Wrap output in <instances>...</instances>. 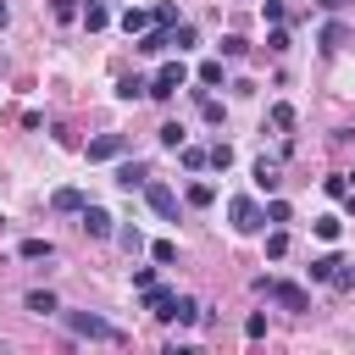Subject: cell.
Returning a JSON list of instances; mask_svg holds the SVG:
<instances>
[{"instance_id": "6da1fadb", "label": "cell", "mask_w": 355, "mask_h": 355, "mask_svg": "<svg viewBox=\"0 0 355 355\" xmlns=\"http://www.w3.org/2000/svg\"><path fill=\"white\" fill-rule=\"evenodd\" d=\"M67 327H72V338H89V344H122V338H128L122 327H111V322L94 316V311H67Z\"/></svg>"}, {"instance_id": "7a4b0ae2", "label": "cell", "mask_w": 355, "mask_h": 355, "mask_svg": "<svg viewBox=\"0 0 355 355\" xmlns=\"http://www.w3.org/2000/svg\"><path fill=\"white\" fill-rule=\"evenodd\" d=\"M183 83H189V67H183V61L172 55V61H161V72L150 78V100H172V94L183 89Z\"/></svg>"}, {"instance_id": "3957f363", "label": "cell", "mask_w": 355, "mask_h": 355, "mask_svg": "<svg viewBox=\"0 0 355 355\" xmlns=\"http://www.w3.org/2000/svg\"><path fill=\"white\" fill-rule=\"evenodd\" d=\"M227 222H233V233H255V227L266 222V211H261L250 194H239V200H227Z\"/></svg>"}, {"instance_id": "277c9868", "label": "cell", "mask_w": 355, "mask_h": 355, "mask_svg": "<svg viewBox=\"0 0 355 355\" xmlns=\"http://www.w3.org/2000/svg\"><path fill=\"white\" fill-rule=\"evenodd\" d=\"M144 200H150V211H155V216H166V222H178V189H172V183H161V178H150V183H144Z\"/></svg>"}, {"instance_id": "5b68a950", "label": "cell", "mask_w": 355, "mask_h": 355, "mask_svg": "<svg viewBox=\"0 0 355 355\" xmlns=\"http://www.w3.org/2000/svg\"><path fill=\"white\" fill-rule=\"evenodd\" d=\"M83 155L89 161H116V155H128V133H100V139H89Z\"/></svg>"}, {"instance_id": "8992f818", "label": "cell", "mask_w": 355, "mask_h": 355, "mask_svg": "<svg viewBox=\"0 0 355 355\" xmlns=\"http://www.w3.org/2000/svg\"><path fill=\"white\" fill-rule=\"evenodd\" d=\"M78 216H83V233H89V239H111V233H116L111 211H100V205H83Z\"/></svg>"}, {"instance_id": "52a82bcc", "label": "cell", "mask_w": 355, "mask_h": 355, "mask_svg": "<svg viewBox=\"0 0 355 355\" xmlns=\"http://www.w3.org/2000/svg\"><path fill=\"white\" fill-rule=\"evenodd\" d=\"M266 300H277L283 311H311V294L300 288V283H272V294Z\"/></svg>"}, {"instance_id": "ba28073f", "label": "cell", "mask_w": 355, "mask_h": 355, "mask_svg": "<svg viewBox=\"0 0 355 355\" xmlns=\"http://www.w3.org/2000/svg\"><path fill=\"white\" fill-rule=\"evenodd\" d=\"M144 183H150V166H144V161H122V166H116V189H122V194H133V189H144Z\"/></svg>"}, {"instance_id": "9c48e42d", "label": "cell", "mask_w": 355, "mask_h": 355, "mask_svg": "<svg viewBox=\"0 0 355 355\" xmlns=\"http://www.w3.org/2000/svg\"><path fill=\"white\" fill-rule=\"evenodd\" d=\"M172 50V28H144L139 33V55H166Z\"/></svg>"}, {"instance_id": "30bf717a", "label": "cell", "mask_w": 355, "mask_h": 355, "mask_svg": "<svg viewBox=\"0 0 355 355\" xmlns=\"http://www.w3.org/2000/svg\"><path fill=\"white\" fill-rule=\"evenodd\" d=\"M139 294H144V311H150V316H161V322L172 316V300H178L172 288H155V283H150V288H139Z\"/></svg>"}, {"instance_id": "8fae6325", "label": "cell", "mask_w": 355, "mask_h": 355, "mask_svg": "<svg viewBox=\"0 0 355 355\" xmlns=\"http://www.w3.org/2000/svg\"><path fill=\"white\" fill-rule=\"evenodd\" d=\"M349 39H355V33H349V28H344V22H322V33H316V44H322V50H327V55H333V50H344V44H349Z\"/></svg>"}, {"instance_id": "7c38bea8", "label": "cell", "mask_w": 355, "mask_h": 355, "mask_svg": "<svg viewBox=\"0 0 355 355\" xmlns=\"http://www.w3.org/2000/svg\"><path fill=\"white\" fill-rule=\"evenodd\" d=\"M22 305H28L33 316H55V311H61V300H55L50 288H28V294H22Z\"/></svg>"}, {"instance_id": "4fadbf2b", "label": "cell", "mask_w": 355, "mask_h": 355, "mask_svg": "<svg viewBox=\"0 0 355 355\" xmlns=\"http://www.w3.org/2000/svg\"><path fill=\"white\" fill-rule=\"evenodd\" d=\"M277 183H283L277 161H266V155H261V161H255V189H261V194H277Z\"/></svg>"}, {"instance_id": "5bb4252c", "label": "cell", "mask_w": 355, "mask_h": 355, "mask_svg": "<svg viewBox=\"0 0 355 355\" xmlns=\"http://www.w3.org/2000/svg\"><path fill=\"white\" fill-rule=\"evenodd\" d=\"M200 311H205L200 300H189V294H178V300H172V316H166V322H178V327H189V322H200Z\"/></svg>"}, {"instance_id": "9a60e30c", "label": "cell", "mask_w": 355, "mask_h": 355, "mask_svg": "<svg viewBox=\"0 0 355 355\" xmlns=\"http://www.w3.org/2000/svg\"><path fill=\"white\" fill-rule=\"evenodd\" d=\"M78 22H83L89 33H100V28L111 22V11H105V0H83V11H78Z\"/></svg>"}, {"instance_id": "2e32d148", "label": "cell", "mask_w": 355, "mask_h": 355, "mask_svg": "<svg viewBox=\"0 0 355 355\" xmlns=\"http://www.w3.org/2000/svg\"><path fill=\"white\" fill-rule=\"evenodd\" d=\"M144 94H150V78H139V72L116 78V100H144Z\"/></svg>"}, {"instance_id": "e0dca14e", "label": "cell", "mask_w": 355, "mask_h": 355, "mask_svg": "<svg viewBox=\"0 0 355 355\" xmlns=\"http://www.w3.org/2000/svg\"><path fill=\"white\" fill-rule=\"evenodd\" d=\"M17 255H22V261H55V244H50V239H22Z\"/></svg>"}, {"instance_id": "ac0fdd59", "label": "cell", "mask_w": 355, "mask_h": 355, "mask_svg": "<svg viewBox=\"0 0 355 355\" xmlns=\"http://www.w3.org/2000/svg\"><path fill=\"white\" fill-rule=\"evenodd\" d=\"M178 155H183V166H189V172H200V166H211V150H200V144H189V139L178 144Z\"/></svg>"}, {"instance_id": "d6986e66", "label": "cell", "mask_w": 355, "mask_h": 355, "mask_svg": "<svg viewBox=\"0 0 355 355\" xmlns=\"http://www.w3.org/2000/svg\"><path fill=\"white\" fill-rule=\"evenodd\" d=\"M50 205H55V211H67V216H72V211H83V205H89V200H83V189H55V200H50Z\"/></svg>"}, {"instance_id": "ffe728a7", "label": "cell", "mask_w": 355, "mask_h": 355, "mask_svg": "<svg viewBox=\"0 0 355 355\" xmlns=\"http://www.w3.org/2000/svg\"><path fill=\"white\" fill-rule=\"evenodd\" d=\"M338 266H344L338 255H316V261H311V283H333V272H338Z\"/></svg>"}, {"instance_id": "44dd1931", "label": "cell", "mask_w": 355, "mask_h": 355, "mask_svg": "<svg viewBox=\"0 0 355 355\" xmlns=\"http://www.w3.org/2000/svg\"><path fill=\"white\" fill-rule=\"evenodd\" d=\"M150 22H155V17H150V11H139V6H128V11H122V28H128L133 39H139V33L150 28Z\"/></svg>"}, {"instance_id": "7402d4cb", "label": "cell", "mask_w": 355, "mask_h": 355, "mask_svg": "<svg viewBox=\"0 0 355 355\" xmlns=\"http://www.w3.org/2000/svg\"><path fill=\"white\" fill-rule=\"evenodd\" d=\"M194 44H200V33H194V22H178V28H172V50L183 55V50H194Z\"/></svg>"}, {"instance_id": "603a6c76", "label": "cell", "mask_w": 355, "mask_h": 355, "mask_svg": "<svg viewBox=\"0 0 355 355\" xmlns=\"http://www.w3.org/2000/svg\"><path fill=\"white\" fill-rule=\"evenodd\" d=\"M311 227H316V239H327V244H333V239L344 233V216H333V211H327V216H316Z\"/></svg>"}, {"instance_id": "cb8c5ba5", "label": "cell", "mask_w": 355, "mask_h": 355, "mask_svg": "<svg viewBox=\"0 0 355 355\" xmlns=\"http://www.w3.org/2000/svg\"><path fill=\"white\" fill-rule=\"evenodd\" d=\"M150 261H155V266H172V261H178V244H172V239H155V244H150Z\"/></svg>"}, {"instance_id": "d4e9b609", "label": "cell", "mask_w": 355, "mask_h": 355, "mask_svg": "<svg viewBox=\"0 0 355 355\" xmlns=\"http://www.w3.org/2000/svg\"><path fill=\"white\" fill-rule=\"evenodd\" d=\"M194 78H200V89H216V83H222V61H200Z\"/></svg>"}, {"instance_id": "484cf974", "label": "cell", "mask_w": 355, "mask_h": 355, "mask_svg": "<svg viewBox=\"0 0 355 355\" xmlns=\"http://www.w3.org/2000/svg\"><path fill=\"white\" fill-rule=\"evenodd\" d=\"M111 239H116V244H122L128 255H139V250H144V239H139V227H116Z\"/></svg>"}, {"instance_id": "4316f807", "label": "cell", "mask_w": 355, "mask_h": 355, "mask_svg": "<svg viewBox=\"0 0 355 355\" xmlns=\"http://www.w3.org/2000/svg\"><path fill=\"white\" fill-rule=\"evenodd\" d=\"M266 255H272V261H283V255H288V233H283V227H272V233H266Z\"/></svg>"}, {"instance_id": "83f0119b", "label": "cell", "mask_w": 355, "mask_h": 355, "mask_svg": "<svg viewBox=\"0 0 355 355\" xmlns=\"http://www.w3.org/2000/svg\"><path fill=\"white\" fill-rule=\"evenodd\" d=\"M266 50H272V55H283V50H288V28H283V22H272V33H266Z\"/></svg>"}, {"instance_id": "f1b7e54d", "label": "cell", "mask_w": 355, "mask_h": 355, "mask_svg": "<svg viewBox=\"0 0 355 355\" xmlns=\"http://www.w3.org/2000/svg\"><path fill=\"white\" fill-rule=\"evenodd\" d=\"M155 139H161L166 150H178V144H183V128H178V122H161V128H155Z\"/></svg>"}, {"instance_id": "f546056e", "label": "cell", "mask_w": 355, "mask_h": 355, "mask_svg": "<svg viewBox=\"0 0 355 355\" xmlns=\"http://www.w3.org/2000/svg\"><path fill=\"white\" fill-rule=\"evenodd\" d=\"M211 166H216V172H227V166H233V144H222V139H216V144H211Z\"/></svg>"}, {"instance_id": "4dcf8cb0", "label": "cell", "mask_w": 355, "mask_h": 355, "mask_svg": "<svg viewBox=\"0 0 355 355\" xmlns=\"http://www.w3.org/2000/svg\"><path fill=\"white\" fill-rule=\"evenodd\" d=\"M78 11H83V6H78V0H50V17H55V22H72V17H78Z\"/></svg>"}, {"instance_id": "1f68e13d", "label": "cell", "mask_w": 355, "mask_h": 355, "mask_svg": "<svg viewBox=\"0 0 355 355\" xmlns=\"http://www.w3.org/2000/svg\"><path fill=\"white\" fill-rule=\"evenodd\" d=\"M150 17H155V28H178V22H183V17H178V6H155Z\"/></svg>"}, {"instance_id": "d6a6232c", "label": "cell", "mask_w": 355, "mask_h": 355, "mask_svg": "<svg viewBox=\"0 0 355 355\" xmlns=\"http://www.w3.org/2000/svg\"><path fill=\"white\" fill-rule=\"evenodd\" d=\"M216 50H222V55H227V61H239V55H244V50H250V44H244V39H239V33H227V39H222V44H216Z\"/></svg>"}, {"instance_id": "836d02e7", "label": "cell", "mask_w": 355, "mask_h": 355, "mask_svg": "<svg viewBox=\"0 0 355 355\" xmlns=\"http://www.w3.org/2000/svg\"><path fill=\"white\" fill-rule=\"evenodd\" d=\"M272 128L288 133V128H294V105H272Z\"/></svg>"}, {"instance_id": "e575fe53", "label": "cell", "mask_w": 355, "mask_h": 355, "mask_svg": "<svg viewBox=\"0 0 355 355\" xmlns=\"http://www.w3.org/2000/svg\"><path fill=\"white\" fill-rule=\"evenodd\" d=\"M322 189H327V194H333V200H344V194H349V172H333V178H327V183H322Z\"/></svg>"}, {"instance_id": "d590c367", "label": "cell", "mask_w": 355, "mask_h": 355, "mask_svg": "<svg viewBox=\"0 0 355 355\" xmlns=\"http://www.w3.org/2000/svg\"><path fill=\"white\" fill-rule=\"evenodd\" d=\"M211 200H216L211 183H189V205H211Z\"/></svg>"}, {"instance_id": "8d00e7d4", "label": "cell", "mask_w": 355, "mask_h": 355, "mask_svg": "<svg viewBox=\"0 0 355 355\" xmlns=\"http://www.w3.org/2000/svg\"><path fill=\"white\" fill-rule=\"evenodd\" d=\"M200 116H205V122H222L227 111H222V100H211V94H205V100H200Z\"/></svg>"}, {"instance_id": "74e56055", "label": "cell", "mask_w": 355, "mask_h": 355, "mask_svg": "<svg viewBox=\"0 0 355 355\" xmlns=\"http://www.w3.org/2000/svg\"><path fill=\"white\" fill-rule=\"evenodd\" d=\"M266 222L283 227V222H288V200H272V205H266Z\"/></svg>"}, {"instance_id": "f35d334b", "label": "cell", "mask_w": 355, "mask_h": 355, "mask_svg": "<svg viewBox=\"0 0 355 355\" xmlns=\"http://www.w3.org/2000/svg\"><path fill=\"white\" fill-rule=\"evenodd\" d=\"M333 288L349 294V288H355V266H338V272H333Z\"/></svg>"}, {"instance_id": "ab89813d", "label": "cell", "mask_w": 355, "mask_h": 355, "mask_svg": "<svg viewBox=\"0 0 355 355\" xmlns=\"http://www.w3.org/2000/svg\"><path fill=\"white\" fill-rule=\"evenodd\" d=\"M155 283V266H133V288H150Z\"/></svg>"}, {"instance_id": "60d3db41", "label": "cell", "mask_w": 355, "mask_h": 355, "mask_svg": "<svg viewBox=\"0 0 355 355\" xmlns=\"http://www.w3.org/2000/svg\"><path fill=\"white\" fill-rule=\"evenodd\" d=\"M6 22H11V11H6V0H0V28H6Z\"/></svg>"}, {"instance_id": "b9f144b4", "label": "cell", "mask_w": 355, "mask_h": 355, "mask_svg": "<svg viewBox=\"0 0 355 355\" xmlns=\"http://www.w3.org/2000/svg\"><path fill=\"white\" fill-rule=\"evenodd\" d=\"M349 189H355V172H349Z\"/></svg>"}]
</instances>
